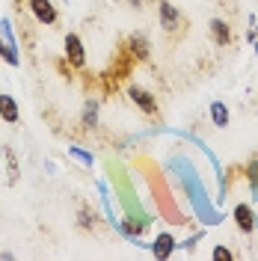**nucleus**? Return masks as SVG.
<instances>
[{"mask_svg": "<svg viewBox=\"0 0 258 261\" xmlns=\"http://www.w3.org/2000/svg\"><path fill=\"white\" fill-rule=\"evenodd\" d=\"M65 60H68L71 68H83L86 65V48H83V39L78 33L65 36Z\"/></svg>", "mask_w": 258, "mask_h": 261, "instance_id": "1", "label": "nucleus"}, {"mask_svg": "<svg viewBox=\"0 0 258 261\" xmlns=\"http://www.w3.org/2000/svg\"><path fill=\"white\" fill-rule=\"evenodd\" d=\"M158 15H161V24H163L169 33H178L181 27H184V15L178 12L169 0H161V6H158Z\"/></svg>", "mask_w": 258, "mask_h": 261, "instance_id": "2", "label": "nucleus"}, {"mask_svg": "<svg viewBox=\"0 0 258 261\" xmlns=\"http://www.w3.org/2000/svg\"><path fill=\"white\" fill-rule=\"evenodd\" d=\"M30 12L33 18L39 21V24H45V27H50V24H57V6L50 3V0H30Z\"/></svg>", "mask_w": 258, "mask_h": 261, "instance_id": "3", "label": "nucleus"}, {"mask_svg": "<svg viewBox=\"0 0 258 261\" xmlns=\"http://www.w3.org/2000/svg\"><path fill=\"white\" fill-rule=\"evenodd\" d=\"M235 226L241 228L243 234H252V231H255L258 220H255V211H252V205H246V202L235 205Z\"/></svg>", "mask_w": 258, "mask_h": 261, "instance_id": "4", "label": "nucleus"}, {"mask_svg": "<svg viewBox=\"0 0 258 261\" xmlns=\"http://www.w3.org/2000/svg\"><path fill=\"white\" fill-rule=\"evenodd\" d=\"M128 95H131V101H134V104H137L145 116H154V113H158V101H154V95H151L148 89H143V86H131Z\"/></svg>", "mask_w": 258, "mask_h": 261, "instance_id": "5", "label": "nucleus"}, {"mask_svg": "<svg viewBox=\"0 0 258 261\" xmlns=\"http://www.w3.org/2000/svg\"><path fill=\"white\" fill-rule=\"evenodd\" d=\"M178 241L169 234V231H161L158 238H154V244H151V252H154V258H169L172 252H175Z\"/></svg>", "mask_w": 258, "mask_h": 261, "instance_id": "6", "label": "nucleus"}, {"mask_svg": "<svg viewBox=\"0 0 258 261\" xmlns=\"http://www.w3.org/2000/svg\"><path fill=\"white\" fill-rule=\"evenodd\" d=\"M128 50H131V57L140 60V63H145L151 57V45H148V39H145L143 33H134L128 39Z\"/></svg>", "mask_w": 258, "mask_h": 261, "instance_id": "7", "label": "nucleus"}, {"mask_svg": "<svg viewBox=\"0 0 258 261\" xmlns=\"http://www.w3.org/2000/svg\"><path fill=\"white\" fill-rule=\"evenodd\" d=\"M211 39H214V45H220V48H226L231 45V27H228L223 18H211Z\"/></svg>", "mask_w": 258, "mask_h": 261, "instance_id": "8", "label": "nucleus"}, {"mask_svg": "<svg viewBox=\"0 0 258 261\" xmlns=\"http://www.w3.org/2000/svg\"><path fill=\"white\" fill-rule=\"evenodd\" d=\"M0 119L3 122H9V125H18L21 122V110H18V101L12 95H0Z\"/></svg>", "mask_w": 258, "mask_h": 261, "instance_id": "9", "label": "nucleus"}, {"mask_svg": "<svg viewBox=\"0 0 258 261\" xmlns=\"http://www.w3.org/2000/svg\"><path fill=\"white\" fill-rule=\"evenodd\" d=\"M211 122L217 125V128H226L228 122H231V116H228V107L223 101H211Z\"/></svg>", "mask_w": 258, "mask_h": 261, "instance_id": "10", "label": "nucleus"}, {"mask_svg": "<svg viewBox=\"0 0 258 261\" xmlns=\"http://www.w3.org/2000/svg\"><path fill=\"white\" fill-rule=\"evenodd\" d=\"M0 60H3L6 65H12V68L21 65V54H18V48H15V45H9L3 36H0Z\"/></svg>", "mask_w": 258, "mask_h": 261, "instance_id": "11", "label": "nucleus"}, {"mask_svg": "<svg viewBox=\"0 0 258 261\" xmlns=\"http://www.w3.org/2000/svg\"><path fill=\"white\" fill-rule=\"evenodd\" d=\"M81 122H83V128H98V101L95 98H89V101L83 104Z\"/></svg>", "mask_w": 258, "mask_h": 261, "instance_id": "12", "label": "nucleus"}, {"mask_svg": "<svg viewBox=\"0 0 258 261\" xmlns=\"http://www.w3.org/2000/svg\"><path fill=\"white\" fill-rule=\"evenodd\" d=\"M3 158H6V166H9V184H15L18 181V158H15V151L6 146L3 148Z\"/></svg>", "mask_w": 258, "mask_h": 261, "instance_id": "13", "label": "nucleus"}, {"mask_svg": "<svg viewBox=\"0 0 258 261\" xmlns=\"http://www.w3.org/2000/svg\"><path fill=\"white\" fill-rule=\"evenodd\" d=\"M68 154H71L74 161H81L83 166H89V169H92V154H89L86 148H81V146H68Z\"/></svg>", "mask_w": 258, "mask_h": 261, "instance_id": "14", "label": "nucleus"}, {"mask_svg": "<svg viewBox=\"0 0 258 261\" xmlns=\"http://www.w3.org/2000/svg\"><path fill=\"white\" fill-rule=\"evenodd\" d=\"M0 36L9 42V45H15L18 48V42H15V33H12V21L9 18H0Z\"/></svg>", "mask_w": 258, "mask_h": 261, "instance_id": "15", "label": "nucleus"}, {"mask_svg": "<svg viewBox=\"0 0 258 261\" xmlns=\"http://www.w3.org/2000/svg\"><path fill=\"white\" fill-rule=\"evenodd\" d=\"M78 226L81 228H95V214L89 211V208H81V214H78Z\"/></svg>", "mask_w": 258, "mask_h": 261, "instance_id": "16", "label": "nucleus"}, {"mask_svg": "<svg viewBox=\"0 0 258 261\" xmlns=\"http://www.w3.org/2000/svg\"><path fill=\"white\" fill-rule=\"evenodd\" d=\"M246 178H249V187H252V193L258 196V161H252L246 166Z\"/></svg>", "mask_w": 258, "mask_h": 261, "instance_id": "17", "label": "nucleus"}, {"mask_svg": "<svg viewBox=\"0 0 258 261\" xmlns=\"http://www.w3.org/2000/svg\"><path fill=\"white\" fill-rule=\"evenodd\" d=\"M211 258H217V261H231V258H235V252H231V249H226V246H214V249H211Z\"/></svg>", "mask_w": 258, "mask_h": 261, "instance_id": "18", "label": "nucleus"}, {"mask_svg": "<svg viewBox=\"0 0 258 261\" xmlns=\"http://www.w3.org/2000/svg\"><path fill=\"white\" fill-rule=\"evenodd\" d=\"M131 6H143V0H131Z\"/></svg>", "mask_w": 258, "mask_h": 261, "instance_id": "19", "label": "nucleus"}]
</instances>
